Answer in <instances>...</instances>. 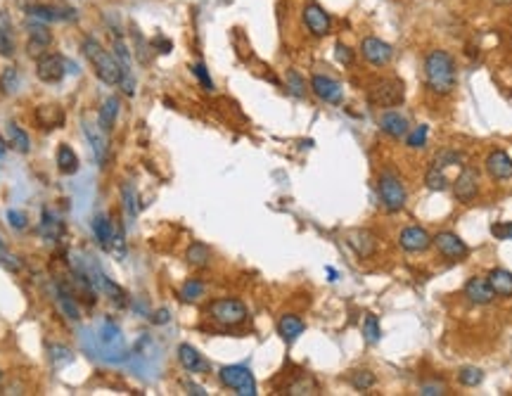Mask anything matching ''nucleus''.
Returning a JSON list of instances; mask_svg holds the SVG:
<instances>
[{
	"instance_id": "nucleus-8",
	"label": "nucleus",
	"mask_w": 512,
	"mask_h": 396,
	"mask_svg": "<svg viewBox=\"0 0 512 396\" xmlns=\"http://www.w3.org/2000/svg\"><path fill=\"white\" fill-rule=\"evenodd\" d=\"M431 245L439 249V254L448 261H463L470 254V247L465 245V240H460L456 233H439L431 238Z\"/></svg>"
},
{
	"instance_id": "nucleus-35",
	"label": "nucleus",
	"mask_w": 512,
	"mask_h": 396,
	"mask_svg": "<svg viewBox=\"0 0 512 396\" xmlns=\"http://www.w3.org/2000/svg\"><path fill=\"white\" fill-rule=\"evenodd\" d=\"M199 297H204V283L202 280H188L185 285L181 287V299L183 302H197Z\"/></svg>"
},
{
	"instance_id": "nucleus-5",
	"label": "nucleus",
	"mask_w": 512,
	"mask_h": 396,
	"mask_svg": "<svg viewBox=\"0 0 512 396\" xmlns=\"http://www.w3.org/2000/svg\"><path fill=\"white\" fill-rule=\"evenodd\" d=\"M206 311L216 323L228 325V328H235L247 320V306L240 299H216L209 304Z\"/></svg>"
},
{
	"instance_id": "nucleus-2",
	"label": "nucleus",
	"mask_w": 512,
	"mask_h": 396,
	"mask_svg": "<svg viewBox=\"0 0 512 396\" xmlns=\"http://www.w3.org/2000/svg\"><path fill=\"white\" fill-rule=\"evenodd\" d=\"M83 55L90 62L95 76L100 79L105 85H119L124 81V69L119 65V60L109 53L107 48H102L95 38H83Z\"/></svg>"
},
{
	"instance_id": "nucleus-57",
	"label": "nucleus",
	"mask_w": 512,
	"mask_h": 396,
	"mask_svg": "<svg viewBox=\"0 0 512 396\" xmlns=\"http://www.w3.org/2000/svg\"><path fill=\"white\" fill-rule=\"evenodd\" d=\"M17 5H19V8L26 13V10L31 8V5H36V0H17Z\"/></svg>"
},
{
	"instance_id": "nucleus-25",
	"label": "nucleus",
	"mask_w": 512,
	"mask_h": 396,
	"mask_svg": "<svg viewBox=\"0 0 512 396\" xmlns=\"http://www.w3.org/2000/svg\"><path fill=\"white\" fill-rule=\"evenodd\" d=\"M36 122L41 124L43 129H60V126L65 124V112L57 105H43V107H38V112H36Z\"/></svg>"
},
{
	"instance_id": "nucleus-7",
	"label": "nucleus",
	"mask_w": 512,
	"mask_h": 396,
	"mask_svg": "<svg viewBox=\"0 0 512 396\" xmlns=\"http://www.w3.org/2000/svg\"><path fill=\"white\" fill-rule=\"evenodd\" d=\"M69 69V62L57 53H45L36 62V76L43 83H60Z\"/></svg>"
},
{
	"instance_id": "nucleus-4",
	"label": "nucleus",
	"mask_w": 512,
	"mask_h": 396,
	"mask_svg": "<svg viewBox=\"0 0 512 396\" xmlns=\"http://www.w3.org/2000/svg\"><path fill=\"white\" fill-rule=\"evenodd\" d=\"M404 81L399 79H382V81H375L368 90V100L375 107H396L404 102Z\"/></svg>"
},
{
	"instance_id": "nucleus-46",
	"label": "nucleus",
	"mask_w": 512,
	"mask_h": 396,
	"mask_svg": "<svg viewBox=\"0 0 512 396\" xmlns=\"http://www.w3.org/2000/svg\"><path fill=\"white\" fill-rule=\"evenodd\" d=\"M192 74L199 79V83H202V88L206 90V93H214V81H211L209 72H206V67L202 65V62H197V65H192Z\"/></svg>"
},
{
	"instance_id": "nucleus-17",
	"label": "nucleus",
	"mask_w": 512,
	"mask_h": 396,
	"mask_svg": "<svg viewBox=\"0 0 512 396\" xmlns=\"http://www.w3.org/2000/svg\"><path fill=\"white\" fill-rule=\"evenodd\" d=\"M399 245L404 247L406 251H424V249H429V245H431V235L424 231V228L411 226L399 235Z\"/></svg>"
},
{
	"instance_id": "nucleus-41",
	"label": "nucleus",
	"mask_w": 512,
	"mask_h": 396,
	"mask_svg": "<svg viewBox=\"0 0 512 396\" xmlns=\"http://www.w3.org/2000/svg\"><path fill=\"white\" fill-rule=\"evenodd\" d=\"M114 57H117L119 60V65H122V69H124V76H126V72L131 74V53H129V45H126L122 38H114Z\"/></svg>"
},
{
	"instance_id": "nucleus-59",
	"label": "nucleus",
	"mask_w": 512,
	"mask_h": 396,
	"mask_svg": "<svg viewBox=\"0 0 512 396\" xmlns=\"http://www.w3.org/2000/svg\"><path fill=\"white\" fill-rule=\"evenodd\" d=\"M5 150H8V145H5V140H3V138H0V157H3V154H5Z\"/></svg>"
},
{
	"instance_id": "nucleus-14",
	"label": "nucleus",
	"mask_w": 512,
	"mask_h": 396,
	"mask_svg": "<svg viewBox=\"0 0 512 396\" xmlns=\"http://www.w3.org/2000/svg\"><path fill=\"white\" fill-rule=\"evenodd\" d=\"M83 133H85V138H88L90 150H93L95 159H97V164L102 166V164H105V157H107V138H105L107 131H102V129H100V124L83 119Z\"/></svg>"
},
{
	"instance_id": "nucleus-43",
	"label": "nucleus",
	"mask_w": 512,
	"mask_h": 396,
	"mask_svg": "<svg viewBox=\"0 0 512 396\" xmlns=\"http://www.w3.org/2000/svg\"><path fill=\"white\" fill-rule=\"evenodd\" d=\"M50 358H53V365H57V368H62V365L72 363L74 354L69 352L67 347H60V344H55V347H50Z\"/></svg>"
},
{
	"instance_id": "nucleus-26",
	"label": "nucleus",
	"mask_w": 512,
	"mask_h": 396,
	"mask_svg": "<svg viewBox=\"0 0 512 396\" xmlns=\"http://www.w3.org/2000/svg\"><path fill=\"white\" fill-rule=\"evenodd\" d=\"M57 169L65 176H74L79 171V157L69 145H60V150H57Z\"/></svg>"
},
{
	"instance_id": "nucleus-20",
	"label": "nucleus",
	"mask_w": 512,
	"mask_h": 396,
	"mask_svg": "<svg viewBox=\"0 0 512 396\" xmlns=\"http://www.w3.org/2000/svg\"><path fill=\"white\" fill-rule=\"evenodd\" d=\"M178 361H181V365L188 372H206L209 370V363L202 358V354H199L195 347H190V344H181V347H178Z\"/></svg>"
},
{
	"instance_id": "nucleus-15",
	"label": "nucleus",
	"mask_w": 512,
	"mask_h": 396,
	"mask_svg": "<svg viewBox=\"0 0 512 396\" xmlns=\"http://www.w3.org/2000/svg\"><path fill=\"white\" fill-rule=\"evenodd\" d=\"M486 171L493 181H510L512 178V159L508 152L493 150L486 157Z\"/></svg>"
},
{
	"instance_id": "nucleus-40",
	"label": "nucleus",
	"mask_w": 512,
	"mask_h": 396,
	"mask_svg": "<svg viewBox=\"0 0 512 396\" xmlns=\"http://www.w3.org/2000/svg\"><path fill=\"white\" fill-rule=\"evenodd\" d=\"M427 133H429L427 126H418V129L408 131L406 145L413 147V150H418V147H424V145H427Z\"/></svg>"
},
{
	"instance_id": "nucleus-19",
	"label": "nucleus",
	"mask_w": 512,
	"mask_h": 396,
	"mask_svg": "<svg viewBox=\"0 0 512 396\" xmlns=\"http://www.w3.org/2000/svg\"><path fill=\"white\" fill-rule=\"evenodd\" d=\"M26 15L31 17V19H38V22H67V19H74V10H62V8H53V5H31V8L26 10Z\"/></svg>"
},
{
	"instance_id": "nucleus-45",
	"label": "nucleus",
	"mask_w": 512,
	"mask_h": 396,
	"mask_svg": "<svg viewBox=\"0 0 512 396\" xmlns=\"http://www.w3.org/2000/svg\"><path fill=\"white\" fill-rule=\"evenodd\" d=\"M463 162V154L456 152V150H444L436 154L434 159V166H439V169H446V166H453V164H460Z\"/></svg>"
},
{
	"instance_id": "nucleus-60",
	"label": "nucleus",
	"mask_w": 512,
	"mask_h": 396,
	"mask_svg": "<svg viewBox=\"0 0 512 396\" xmlns=\"http://www.w3.org/2000/svg\"><path fill=\"white\" fill-rule=\"evenodd\" d=\"M0 380H3V370H0Z\"/></svg>"
},
{
	"instance_id": "nucleus-30",
	"label": "nucleus",
	"mask_w": 512,
	"mask_h": 396,
	"mask_svg": "<svg viewBox=\"0 0 512 396\" xmlns=\"http://www.w3.org/2000/svg\"><path fill=\"white\" fill-rule=\"evenodd\" d=\"M117 114H119V100L117 97H107V100L102 102V110H100V129L112 131Z\"/></svg>"
},
{
	"instance_id": "nucleus-37",
	"label": "nucleus",
	"mask_w": 512,
	"mask_h": 396,
	"mask_svg": "<svg viewBox=\"0 0 512 396\" xmlns=\"http://www.w3.org/2000/svg\"><path fill=\"white\" fill-rule=\"evenodd\" d=\"M458 380L460 384H465V387H477V384H481V380H484V372L479 368H474V365H465V368H460L458 372Z\"/></svg>"
},
{
	"instance_id": "nucleus-12",
	"label": "nucleus",
	"mask_w": 512,
	"mask_h": 396,
	"mask_svg": "<svg viewBox=\"0 0 512 396\" xmlns=\"http://www.w3.org/2000/svg\"><path fill=\"white\" fill-rule=\"evenodd\" d=\"M26 31H28V55L31 57H41L45 55V48L53 43V31H48L45 22H26Z\"/></svg>"
},
{
	"instance_id": "nucleus-42",
	"label": "nucleus",
	"mask_w": 512,
	"mask_h": 396,
	"mask_svg": "<svg viewBox=\"0 0 512 396\" xmlns=\"http://www.w3.org/2000/svg\"><path fill=\"white\" fill-rule=\"evenodd\" d=\"M287 88H290V93L295 97L306 95V81L299 76V72H295V69H290V72H287Z\"/></svg>"
},
{
	"instance_id": "nucleus-48",
	"label": "nucleus",
	"mask_w": 512,
	"mask_h": 396,
	"mask_svg": "<svg viewBox=\"0 0 512 396\" xmlns=\"http://www.w3.org/2000/svg\"><path fill=\"white\" fill-rule=\"evenodd\" d=\"M335 57H337L339 65H351V62H354V50L344 43H337L335 45Z\"/></svg>"
},
{
	"instance_id": "nucleus-32",
	"label": "nucleus",
	"mask_w": 512,
	"mask_h": 396,
	"mask_svg": "<svg viewBox=\"0 0 512 396\" xmlns=\"http://www.w3.org/2000/svg\"><path fill=\"white\" fill-rule=\"evenodd\" d=\"M424 183H427V188L434 192H441L448 188V178L444 174V169H439V166H434V164H431V169L427 171V176H424Z\"/></svg>"
},
{
	"instance_id": "nucleus-28",
	"label": "nucleus",
	"mask_w": 512,
	"mask_h": 396,
	"mask_svg": "<svg viewBox=\"0 0 512 396\" xmlns=\"http://www.w3.org/2000/svg\"><path fill=\"white\" fill-rule=\"evenodd\" d=\"M100 287L109 295V299L114 302V306L124 308L126 304H129V297H126V290H124V287H119L117 283H114V280H109L107 275H100Z\"/></svg>"
},
{
	"instance_id": "nucleus-52",
	"label": "nucleus",
	"mask_w": 512,
	"mask_h": 396,
	"mask_svg": "<svg viewBox=\"0 0 512 396\" xmlns=\"http://www.w3.org/2000/svg\"><path fill=\"white\" fill-rule=\"evenodd\" d=\"M491 233H493V238H498V240H512V221L510 223H493Z\"/></svg>"
},
{
	"instance_id": "nucleus-44",
	"label": "nucleus",
	"mask_w": 512,
	"mask_h": 396,
	"mask_svg": "<svg viewBox=\"0 0 512 396\" xmlns=\"http://www.w3.org/2000/svg\"><path fill=\"white\" fill-rule=\"evenodd\" d=\"M363 335H365V340L370 342V344L379 342V337H382V330H379V323H377L375 315H368V318H365V323H363Z\"/></svg>"
},
{
	"instance_id": "nucleus-23",
	"label": "nucleus",
	"mask_w": 512,
	"mask_h": 396,
	"mask_svg": "<svg viewBox=\"0 0 512 396\" xmlns=\"http://www.w3.org/2000/svg\"><path fill=\"white\" fill-rule=\"evenodd\" d=\"M491 290L496 292V297H512V273L505 271V268H493L491 273L486 275Z\"/></svg>"
},
{
	"instance_id": "nucleus-29",
	"label": "nucleus",
	"mask_w": 512,
	"mask_h": 396,
	"mask_svg": "<svg viewBox=\"0 0 512 396\" xmlns=\"http://www.w3.org/2000/svg\"><path fill=\"white\" fill-rule=\"evenodd\" d=\"M8 140H10V147H15V150L22 154H26L31 150V140H28V135L17 124L8 126Z\"/></svg>"
},
{
	"instance_id": "nucleus-53",
	"label": "nucleus",
	"mask_w": 512,
	"mask_h": 396,
	"mask_svg": "<svg viewBox=\"0 0 512 396\" xmlns=\"http://www.w3.org/2000/svg\"><path fill=\"white\" fill-rule=\"evenodd\" d=\"M8 221H10V226L17 228V231H24V228H26V216L22 214V211L10 209L8 211Z\"/></svg>"
},
{
	"instance_id": "nucleus-1",
	"label": "nucleus",
	"mask_w": 512,
	"mask_h": 396,
	"mask_svg": "<svg viewBox=\"0 0 512 396\" xmlns=\"http://www.w3.org/2000/svg\"><path fill=\"white\" fill-rule=\"evenodd\" d=\"M424 81L427 88L436 95H448L458 85L456 60L446 50H431L424 57Z\"/></svg>"
},
{
	"instance_id": "nucleus-58",
	"label": "nucleus",
	"mask_w": 512,
	"mask_h": 396,
	"mask_svg": "<svg viewBox=\"0 0 512 396\" xmlns=\"http://www.w3.org/2000/svg\"><path fill=\"white\" fill-rule=\"evenodd\" d=\"M493 5H500V8H503V5H512V0H493Z\"/></svg>"
},
{
	"instance_id": "nucleus-49",
	"label": "nucleus",
	"mask_w": 512,
	"mask_h": 396,
	"mask_svg": "<svg viewBox=\"0 0 512 396\" xmlns=\"http://www.w3.org/2000/svg\"><path fill=\"white\" fill-rule=\"evenodd\" d=\"M109 251H114L119 259H124V256H126V242H124V231H122V228H117V231H114L112 249H109Z\"/></svg>"
},
{
	"instance_id": "nucleus-6",
	"label": "nucleus",
	"mask_w": 512,
	"mask_h": 396,
	"mask_svg": "<svg viewBox=\"0 0 512 396\" xmlns=\"http://www.w3.org/2000/svg\"><path fill=\"white\" fill-rule=\"evenodd\" d=\"M218 377H221L223 387L235 389V392L242 396H256L254 375L245 365H226V368H221V372H218Z\"/></svg>"
},
{
	"instance_id": "nucleus-10",
	"label": "nucleus",
	"mask_w": 512,
	"mask_h": 396,
	"mask_svg": "<svg viewBox=\"0 0 512 396\" xmlns=\"http://www.w3.org/2000/svg\"><path fill=\"white\" fill-rule=\"evenodd\" d=\"M453 192H456L458 202H472L477 197V192H479V171L474 166H465L456 181H453Z\"/></svg>"
},
{
	"instance_id": "nucleus-31",
	"label": "nucleus",
	"mask_w": 512,
	"mask_h": 396,
	"mask_svg": "<svg viewBox=\"0 0 512 396\" xmlns=\"http://www.w3.org/2000/svg\"><path fill=\"white\" fill-rule=\"evenodd\" d=\"M375 375L370 370H354L349 375V384L356 389V392H368V389L375 387Z\"/></svg>"
},
{
	"instance_id": "nucleus-36",
	"label": "nucleus",
	"mask_w": 512,
	"mask_h": 396,
	"mask_svg": "<svg viewBox=\"0 0 512 396\" xmlns=\"http://www.w3.org/2000/svg\"><path fill=\"white\" fill-rule=\"evenodd\" d=\"M287 394H318V382L313 380V377H299L297 382H292L290 387H287Z\"/></svg>"
},
{
	"instance_id": "nucleus-39",
	"label": "nucleus",
	"mask_w": 512,
	"mask_h": 396,
	"mask_svg": "<svg viewBox=\"0 0 512 396\" xmlns=\"http://www.w3.org/2000/svg\"><path fill=\"white\" fill-rule=\"evenodd\" d=\"M0 266H3L5 271H13V273H17L22 268V261L17 259V256L8 249V247H5L3 238H0Z\"/></svg>"
},
{
	"instance_id": "nucleus-54",
	"label": "nucleus",
	"mask_w": 512,
	"mask_h": 396,
	"mask_svg": "<svg viewBox=\"0 0 512 396\" xmlns=\"http://www.w3.org/2000/svg\"><path fill=\"white\" fill-rule=\"evenodd\" d=\"M169 311H166V308H159L157 313H154V318H152V323H157V325H164V323H169Z\"/></svg>"
},
{
	"instance_id": "nucleus-33",
	"label": "nucleus",
	"mask_w": 512,
	"mask_h": 396,
	"mask_svg": "<svg viewBox=\"0 0 512 396\" xmlns=\"http://www.w3.org/2000/svg\"><path fill=\"white\" fill-rule=\"evenodd\" d=\"M100 342H102V347H109V349L122 347V332H119V328L114 323L105 320V325H102V330H100Z\"/></svg>"
},
{
	"instance_id": "nucleus-18",
	"label": "nucleus",
	"mask_w": 512,
	"mask_h": 396,
	"mask_svg": "<svg viewBox=\"0 0 512 396\" xmlns=\"http://www.w3.org/2000/svg\"><path fill=\"white\" fill-rule=\"evenodd\" d=\"M379 129H382V133H387V135H391V138H396V140H399V138H406L408 135L411 126H408V119L401 112L389 110V112H384L382 117H379Z\"/></svg>"
},
{
	"instance_id": "nucleus-51",
	"label": "nucleus",
	"mask_w": 512,
	"mask_h": 396,
	"mask_svg": "<svg viewBox=\"0 0 512 396\" xmlns=\"http://www.w3.org/2000/svg\"><path fill=\"white\" fill-rule=\"evenodd\" d=\"M420 394H424V396L446 394V384L444 382H422L420 384Z\"/></svg>"
},
{
	"instance_id": "nucleus-22",
	"label": "nucleus",
	"mask_w": 512,
	"mask_h": 396,
	"mask_svg": "<svg viewBox=\"0 0 512 396\" xmlns=\"http://www.w3.org/2000/svg\"><path fill=\"white\" fill-rule=\"evenodd\" d=\"M114 231H117V228H114V223H112V219H109V216L97 214L95 219H93V235L97 238V242H100L102 249H107V251L112 249Z\"/></svg>"
},
{
	"instance_id": "nucleus-3",
	"label": "nucleus",
	"mask_w": 512,
	"mask_h": 396,
	"mask_svg": "<svg viewBox=\"0 0 512 396\" xmlns=\"http://www.w3.org/2000/svg\"><path fill=\"white\" fill-rule=\"evenodd\" d=\"M377 190H379V199H382L387 211H401L406 206V199H408L406 188L394 171H382Z\"/></svg>"
},
{
	"instance_id": "nucleus-56",
	"label": "nucleus",
	"mask_w": 512,
	"mask_h": 396,
	"mask_svg": "<svg viewBox=\"0 0 512 396\" xmlns=\"http://www.w3.org/2000/svg\"><path fill=\"white\" fill-rule=\"evenodd\" d=\"M185 389H188V394H195V396H204L206 394L199 384H192V382H185Z\"/></svg>"
},
{
	"instance_id": "nucleus-24",
	"label": "nucleus",
	"mask_w": 512,
	"mask_h": 396,
	"mask_svg": "<svg viewBox=\"0 0 512 396\" xmlns=\"http://www.w3.org/2000/svg\"><path fill=\"white\" fill-rule=\"evenodd\" d=\"M278 332H280V337H283L287 344H292L304 332V320L299 318V315H295V313H287V315L280 318Z\"/></svg>"
},
{
	"instance_id": "nucleus-34",
	"label": "nucleus",
	"mask_w": 512,
	"mask_h": 396,
	"mask_svg": "<svg viewBox=\"0 0 512 396\" xmlns=\"http://www.w3.org/2000/svg\"><path fill=\"white\" fill-rule=\"evenodd\" d=\"M17 85H19V72L15 67H5L3 74H0V88H3V93L13 95Z\"/></svg>"
},
{
	"instance_id": "nucleus-27",
	"label": "nucleus",
	"mask_w": 512,
	"mask_h": 396,
	"mask_svg": "<svg viewBox=\"0 0 512 396\" xmlns=\"http://www.w3.org/2000/svg\"><path fill=\"white\" fill-rule=\"evenodd\" d=\"M185 259H188L190 266L204 268L206 263H209V259H211V251H209V247L202 245V242H192L188 247V251H185Z\"/></svg>"
},
{
	"instance_id": "nucleus-47",
	"label": "nucleus",
	"mask_w": 512,
	"mask_h": 396,
	"mask_svg": "<svg viewBox=\"0 0 512 396\" xmlns=\"http://www.w3.org/2000/svg\"><path fill=\"white\" fill-rule=\"evenodd\" d=\"M0 55L3 57H13L15 55V41L10 36V31L5 26H0Z\"/></svg>"
},
{
	"instance_id": "nucleus-9",
	"label": "nucleus",
	"mask_w": 512,
	"mask_h": 396,
	"mask_svg": "<svg viewBox=\"0 0 512 396\" xmlns=\"http://www.w3.org/2000/svg\"><path fill=\"white\" fill-rule=\"evenodd\" d=\"M302 17H304V24H306V28L311 31V36L323 38V36H327V33H330L332 19H330V15H327L318 3H313V0H311V3L304 5Z\"/></svg>"
},
{
	"instance_id": "nucleus-16",
	"label": "nucleus",
	"mask_w": 512,
	"mask_h": 396,
	"mask_svg": "<svg viewBox=\"0 0 512 396\" xmlns=\"http://www.w3.org/2000/svg\"><path fill=\"white\" fill-rule=\"evenodd\" d=\"M465 297H468L472 304H479V306H484V304H491L493 302L496 292L491 290V285H488L486 278H479V275H474V278H470L468 283H465Z\"/></svg>"
},
{
	"instance_id": "nucleus-38",
	"label": "nucleus",
	"mask_w": 512,
	"mask_h": 396,
	"mask_svg": "<svg viewBox=\"0 0 512 396\" xmlns=\"http://www.w3.org/2000/svg\"><path fill=\"white\" fill-rule=\"evenodd\" d=\"M41 233L45 235L48 240H55L57 235L62 233V223L55 219V216H50L48 209H43V223H41Z\"/></svg>"
},
{
	"instance_id": "nucleus-55",
	"label": "nucleus",
	"mask_w": 512,
	"mask_h": 396,
	"mask_svg": "<svg viewBox=\"0 0 512 396\" xmlns=\"http://www.w3.org/2000/svg\"><path fill=\"white\" fill-rule=\"evenodd\" d=\"M152 45H157V48H159V53H171V41H164L162 36H159L157 41H154Z\"/></svg>"
},
{
	"instance_id": "nucleus-13",
	"label": "nucleus",
	"mask_w": 512,
	"mask_h": 396,
	"mask_svg": "<svg viewBox=\"0 0 512 396\" xmlns=\"http://www.w3.org/2000/svg\"><path fill=\"white\" fill-rule=\"evenodd\" d=\"M311 90H313L320 100L330 102V105H339V102L344 100L342 83L335 81V79H330V76H320V74H315V76L311 79Z\"/></svg>"
},
{
	"instance_id": "nucleus-11",
	"label": "nucleus",
	"mask_w": 512,
	"mask_h": 396,
	"mask_svg": "<svg viewBox=\"0 0 512 396\" xmlns=\"http://www.w3.org/2000/svg\"><path fill=\"white\" fill-rule=\"evenodd\" d=\"M361 53H363L365 62H370L372 67H387L391 62V57H394L391 45L384 43L382 38H375V36L363 38V43H361Z\"/></svg>"
},
{
	"instance_id": "nucleus-50",
	"label": "nucleus",
	"mask_w": 512,
	"mask_h": 396,
	"mask_svg": "<svg viewBox=\"0 0 512 396\" xmlns=\"http://www.w3.org/2000/svg\"><path fill=\"white\" fill-rule=\"evenodd\" d=\"M124 204H126V209H129L131 219H133L135 211H138V206H135V190H133V185H129V183L124 185Z\"/></svg>"
},
{
	"instance_id": "nucleus-21",
	"label": "nucleus",
	"mask_w": 512,
	"mask_h": 396,
	"mask_svg": "<svg viewBox=\"0 0 512 396\" xmlns=\"http://www.w3.org/2000/svg\"><path fill=\"white\" fill-rule=\"evenodd\" d=\"M349 245L356 249V254L368 259V256L375 254L377 240H375V235L368 231H354V233H349Z\"/></svg>"
}]
</instances>
